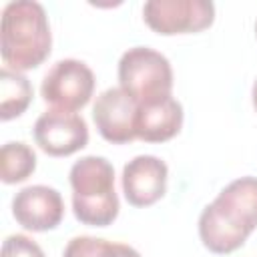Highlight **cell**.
Returning <instances> with one entry per match:
<instances>
[{
	"label": "cell",
	"mask_w": 257,
	"mask_h": 257,
	"mask_svg": "<svg viewBox=\"0 0 257 257\" xmlns=\"http://www.w3.org/2000/svg\"><path fill=\"white\" fill-rule=\"evenodd\" d=\"M52 48L46 10L36 0L8 2L0 22V54L6 68L22 72L40 66Z\"/></svg>",
	"instance_id": "cell-1"
},
{
	"label": "cell",
	"mask_w": 257,
	"mask_h": 257,
	"mask_svg": "<svg viewBox=\"0 0 257 257\" xmlns=\"http://www.w3.org/2000/svg\"><path fill=\"white\" fill-rule=\"evenodd\" d=\"M251 100H253V108L257 112V80L253 82V88H251Z\"/></svg>",
	"instance_id": "cell-18"
},
{
	"label": "cell",
	"mask_w": 257,
	"mask_h": 257,
	"mask_svg": "<svg viewBox=\"0 0 257 257\" xmlns=\"http://www.w3.org/2000/svg\"><path fill=\"white\" fill-rule=\"evenodd\" d=\"M36 171V153L22 141H10L0 151V179L6 185L26 181Z\"/></svg>",
	"instance_id": "cell-14"
},
{
	"label": "cell",
	"mask_w": 257,
	"mask_h": 257,
	"mask_svg": "<svg viewBox=\"0 0 257 257\" xmlns=\"http://www.w3.org/2000/svg\"><path fill=\"white\" fill-rule=\"evenodd\" d=\"M2 257H44L36 241L26 235H8L2 243Z\"/></svg>",
	"instance_id": "cell-16"
},
{
	"label": "cell",
	"mask_w": 257,
	"mask_h": 257,
	"mask_svg": "<svg viewBox=\"0 0 257 257\" xmlns=\"http://www.w3.org/2000/svg\"><path fill=\"white\" fill-rule=\"evenodd\" d=\"M62 257H118V243L80 235L68 241Z\"/></svg>",
	"instance_id": "cell-15"
},
{
	"label": "cell",
	"mask_w": 257,
	"mask_h": 257,
	"mask_svg": "<svg viewBox=\"0 0 257 257\" xmlns=\"http://www.w3.org/2000/svg\"><path fill=\"white\" fill-rule=\"evenodd\" d=\"M255 38H257V20H255Z\"/></svg>",
	"instance_id": "cell-19"
},
{
	"label": "cell",
	"mask_w": 257,
	"mask_h": 257,
	"mask_svg": "<svg viewBox=\"0 0 257 257\" xmlns=\"http://www.w3.org/2000/svg\"><path fill=\"white\" fill-rule=\"evenodd\" d=\"M139 104L120 88L102 90L92 106V120L98 135L112 145H126L137 139Z\"/></svg>",
	"instance_id": "cell-7"
},
{
	"label": "cell",
	"mask_w": 257,
	"mask_h": 257,
	"mask_svg": "<svg viewBox=\"0 0 257 257\" xmlns=\"http://www.w3.org/2000/svg\"><path fill=\"white\" fill-rule=\"evenodd\" d=\"M12 215L20 227L32 233L52 231L64 217L62 195L48 185H30L12 199Z\"/></svg>",
	"instance_id": "cell-8"
},
{
	"label": "cell",
	"mask_w": 257,
	"mask_h": 257,
	"mask_svg": "<svg viewBox=\"0 0 257 257\" xmlns=\"http://www.w3.org/2000/svg\"><path fill=\"white\" fill-rule=\"evenodd\" d=\"M183 104L169 96L153 104L139 106L137 139L145 143H165L179 135L183 126Z\"/></svg>",
	"instance_id": "cell-11"
},
{
	"label": "cell",
	"mask_w": 257,
	"mask_h": 257,
	"mask_svg": "<svg viewBox=\"0 0 257 257\" xmlns=\"http://www.w3.org/2000/svg\"><path fill=\"white\" fill-rule=\"evenodd\" d=\"M34 143L50 157H70L88 145V124L78 112L50 108L32 128Z\"/></svg>",
	"instance_id": "cell-6"
},
{
	"label": "cell",
	"mask_w": 257,
	"mask_h": 257,
	"mask_svg": "<svg viewBox=\"0 0 257 257\" xmlns=\"http://www.w3.org/2000/svg\"><path fill=\"white\" fill-rule=\"evenodd\" d=\"M251 233L227 217L217 203H209L199 215V239L215 255H229L245 245Z\"/></svg>",
	"instance_id": "cell-10"
},
{
	"label": "cell",
	"mask_w": 257,
	"mask_h": 257,
	"mask_svg": "<svg viewBox=\"0 0 257 257\" xmlns=\"http://www.w3.org/2000/svg\"><path fill=\"white\" fill-rule=\"evenodd\" d=\"M143 18L161 36L195 34L215 22V4L209 0H149L143 6Z\"/></svg>",
	"instance_id": "cell-5"
},
{
	"label": "cell",
	"mask_w": 257,
	"mask_h": 257,
	"mask_svg": "<svg viewBox=\"0 0 257 257\" xmlns=\"http://www.w3.org/2000/svg\"><path fill=\"white\" fill-rule=\"evenodd\" d=\"M213 203L245 231L253 233L257 229V177H239L231 181Z\"/></svg>",
	"instance_id": "cell-12"
},
{
	"label": "cell",
	"mask_w": 257,
	"mask_h": 257,
	"mask_svg": "<svg viewBox=\"0 0 257 257\" xmlns=\"http://www.w3.org/2000/svg\"><path fill=\"white\" fill-rule=\"evenodd\" d=\"M72 213L82 225L108 227L118 217L114 169L104 157L88 155L70 167Z\"/></svg>",
	"instance_id": "cell-2"
},
{
	"label": "cell",
	"mask_w": 257,
	"mask_h": 257,
	"mask_svg": "<svg viewBox=\"0 0 257 257\" xmlns=\"http://www.w3.org/2000/svg\"><path fill=\"white\" fill-rule=\"evenodd\" d=\"M34 88L30 80L16 70L2 68L0 70V118L12 120L20 116L28 104L32 102Z\"/></svg>",
	"instance_id": "cell-13"
},
{
	"label": "cell",
	"mask_w": 257,
	"mask_h": 257,
	"mask_svg": "<svg viewBox=\"0 0 257 257\" xmlns=\"http://www.w3.org/2000/svg\"><path fill=\"white\" fill-rule=\"evenodd\" d=\"M169 169L155 155H139L122 167V193L133 207H151L167 193Z\"/></svg>",
	"instance_id": "cell-9"
},
{
	"label": "cell",
	"mask_w": 257,
	"mask_h": 257,
	"mask_svg": "<svg viewBox=\"0 0 257 257\" xmlns=\"http://www.w3.org/2000/svg\"><path fill=\"white\" fill-rule=\"evenodd\" d=\"M94 84V72L88 64L76 58H64L52 64V68L44 74L40 94L52 108L76 112L88 104Z\"/></svg>",
	"instance_id": "cell-4"
},
{
	"label": "cell",
	"mask_w": 257,
	"mask_h": 257,
	"mask_svg": "<svg viewBox=\"0 0 257 257\" xmlns=\"http://www.w3.org/2000/svg\"><path fill=\"white\" fill-rule=\"evenodd\" d=\"M118 86L139 104L173 96V66L165 54L149 46H133L118 60Z\"/></svg>",
	"instance_id": "cell-3"
},
{
	"label": "cell",
	"mask_w": 257,
	"mask_h": 257,
	"mask_svg": "<svg viewBox=\"0 0 257 257\" xmlns=\"http://www.w3.org/2000/svg\"><path fill=\"white\" fill-rule=\"evenodd\" d=\"M118 257H141V253L131 245L118 243Z\"/></svg>",
	"instance_id": "cell-17"
}]
</instances>
